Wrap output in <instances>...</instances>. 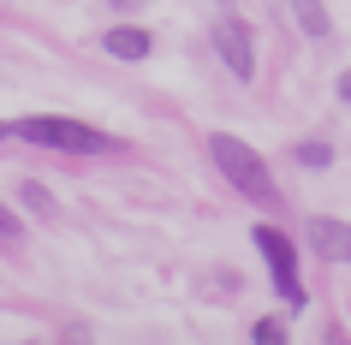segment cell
<instances>
[{
  "mask_svg": "<svg viewBox=\"0 0 351 345\" xmlns=\"http://www.w3.org/2000/svg\"><path fill=\"white\" fill-rule=\"evenodd\" d=\"M292 161H298V167H310V173H322V167H333V149L322 143V137H304V143L292 149Z\"/></svg>",
  "mask_w": 351,
  "mask_h": 345,
  "instance_id": "cell-8",
  "label": "cell"
},
{
  "mask_svg": "<svg viewBox=\"0 0 351 345\" xmlns=\"http://www.w3.org/2000/svg\"><path fill=\"white\" fill-rule=\"evenodd\" d=\"M208 36H215V54H221V66L239 78V84H250V78H256V30H250V19H239V12H221Z\"/></svg>",
  "mask_w": 351,
  "mask_h": 345,
  "instance_id": "cell-4",
  "label": "cell"
},
{
  "mask_svg": "<svg viewBox=\"0 0 351 345\" xmlns=\"http://www.w3.org/2000/svg\"><path fill=\"white\" fill-rule=\"evenodd\" d=\"M304 238H310V250L322 256V262H346V268H351V220L315 215L310 226H304Z\"/></svg>",
  "mask_w": 351,
  "mask_h": 345,
  "instance_id": "cell-5",
  "label": "cell"
},
{
  "mask_svg": "<svg viewBox=\"0 0 351 345\" xmlns=\"http://www.w3.org/2000/svg\"><path fill=\"white\" fill-rule=\"evenodd\" d=\"M19 197H24V209H30V215H42V220L54 215V197H48V185H36V179H24V185H19Z\"/></svg>",
  "mask_w": 351,
  "mask_h": 345,
  "instance_id": "cell-9",
  "label": "cell"
},
{
  "mask_svg": "<svg viewBox=\"0 0 351 345\" xmlns=\"http://www.w3.org/2000/svg\"><path fill=\"white\" fill-rule=\"evenodd\" d=\"M101 54H113V60H149V54H155V36H149L143 24H108V30H101Z\"/></svg>",
  "mask_w": 351,
  "mask_h": 345,
  "instance_id": "cell-6",
  "label": "cell"
},
{
  "mask_svg": "<svg viewBox=\"0 0 351 345\" xmlns=\"http://www.w3.org/2000/svg\"><path fill=\"white\" fill-rule=\"evenodd\" d=\"M6 137H12V126H6V119H0V143H6Z\"/></svg>",
  "mask_w": 351,
  "mask_h": 345,
  "instance_id": "cell-14",
  "label": "cell"
},
{
  "mask_svg": "<svg viewBox=\"0 0 351 345\" xmlns=\"http://www.w3.org/2000/svg\"><path fill=\"white\" fill-rule=\"evenodd\" d=\"M12 137H24L36 149H60V155H108V149H119L113 131H95L84 119H66V113H24V119H12Z\"/></svg>",
  "mask_w": 351,
  "mask_h": 345,
  "instance_id": "cell-2",
  "label": "cell"
},
{
  "mask_svg": "<svg viewBox=\"0 0 351 345\" xmlns=\"http://www.w3.org/2000/svg\"><path fill=\"white\" fill-rule=\"evenodd\" d=\"M208 161L221 167V179L232 185V197L256 202V209H280V185L274 173H268V161H262V149H250L244 137H232V131H215L208 137Z\"/></svg>",
  "mask_w": 351,
  "mask_h": 345,
  "instance_id": "cell-1",
  "label": "cell"
},
{
  "mask_svg": "<svg viewBox=\"0 0 351 345\" xmlns=\"http://www.w3.org/2000/svg\"><path fill=\"white\" fill-rule=\"evenodd\" d=\"M250 244H256V256L262 262H268V274H274V292H280V304L292 309H304L310 304V292H304V280H298V244L286 233H280L274 220H256V226H250Z\"/></svg>",
  "mask_w": 351,
  "mask_h": 345,
  "instance_id": "cell-3",
  "label": "cell"
},
{
  "mask_svg": "<svg viewBox=\"0 0 351 345\" xmlns=\"http://www.w3.org/2000/svg\"><path fill=\"white\" fill-rule=\"evenodd\" d=\"M250 340H256V345H280V340H286L280 316H256V322H250Z\"/></svg>",
  "mask_w": 351,
  "mask_h": 345,
  "instance_id": "cell-10",
  "label": "cell"
},
{
  "mask_svg": "<svg viewBox=\"0 0 351 345\" xmlns=\"http://www.w3.org/2000/svg\"><path fill=\"white\" fill-rule=\"evenodd\" d=\"M333 95H339V102H351V66L339 72V84H333Z\"/></svg>",
  "mask_w": 351,
  "mask_h": 345,
  "instance_id": "cell-12",
  "label": "cell"
},
{
  "mask_svg": "<svg viewBox=\"0 0 351 345\" xmlns=\"http://www.w3.org/2000/svg\"><path fill=\"white\" fill-rule=\"evenodd\" d=\"M292 12H298V24H304V36H333V19H328V6L322 0H292Z\"/></svg>",
  "mask_w": 351,
  "mask_h": 345,
  "instance_id": "cell-7",
  "label": "cell"
},
{
  "mask_svg": "<svg viewBox=\"0 0 351 345\" xmlns=\"http://www.w3.org/2000/svg\"><path fill=\"white\" fill-rule=\"evenodd\" d=\"M24 226H19V215H12V209H6V202H0V238H19Z\"/></svg>",
  "mask_w": 351,
  "mask_h": 345,
  "instance_id": "cell-11",
  "label": "cell"
},
{
  "mask_svg": "<svg viewBox=\"0 0 351 345\" xmlns=\"http://www.w3.org/2000/svg\"><path fill=\"white\" fill-rule=\"evenodd\" d=\"M108 6H113V12H125V19H131V12H137V6H149V0H108Z\"/></svg>",
  "mask_w": 351,
  "mask_h": 345,
  "instance_id": "cell-13",
  "label": "cell"
}]
</instances>
